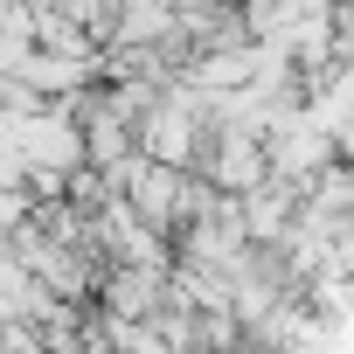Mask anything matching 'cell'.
I'll list each match as a JSON object with an SVG mask.
<instances>
[{
	"label": "cell",
	"instance_id": "cell-1",
	"mask_svg": "<svg viewBox=\"0 0 354 354\" xmlns=\"http://www.w3.org/2000/svg\"><path fill=\"white\" fill-rule=\"evenodd\" d=\"M188 174L209 181L223 202H236V195H250V188L264 181V139H257V132H236V125H230V132H209Z\"/></svg>",
	"mask_w": 354,
	"mask_h": 354
}]
</instances>
